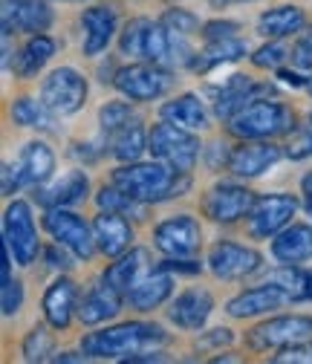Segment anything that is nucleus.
<instances>
[{
    "label": "nucleus",
    "mask_w": 312,
    "mask_h": 364,
    "mask_svg": "<svg viewBox=\"0 0 312 364\" xmlns=\"http://www.w3.org/2000/svg\"><path fill=\"white\" fill-rule=\"evenodd\" d=\"M41 102L55 116H72L87 102V78L75 67H55L41 84Z\"/></svg>",
    "instance_id": "obj_12"
},
{
    "label": "nucleus",
    "mask_w": 312,
    "mask_h": 364,
    "mask_svg": "<svg viewBox=\"0 0 312 364\" xmlns=\"http://www.w3.org/2000/svg\"><path fill=\"white\" fill-rule=\"evenodd\" d=\"M70 249L67 246H61V243H55V246H47L41 255H43V260L50 263V269H55V272H70L75 263H72V257L67 255Z\"/></svg>",
    "instance_id": "obj_47"
},
{
    "label": "nucleus",
    "mask_w": 312,
    "mask_h": 364,
    "mask_svg": "<svg viewBox=\"0 0 312 364\" xmlns=\"http://www.w3.org/2000/svg\"><path fill=\"white\" fill-rule=\"evenodd\" d=\"M168 341V333L159 324L151 321H124L107 330L87 333L81 338V353L87 358H116V361H130L133 355L159 350Z\"/></svg>",
    "instance_id": "obj_2"
},
{
    "label": "nucleus",
    "mask_w": 312,
    "mask_h": 364,
    "mask_svg": "<svg viewBox=\"0 0 312 364\" xmlns=\"http://www.w3.org/2000/svg\"><path fill=\"white\" fill-rule=\"evenodd\" d=\"M148 136L142 122L139 119H130L127 124H122L119 130L107 133V148H110V156L119 159V162H139V156L148 151Z\"/></svg>",
    "instance_id": "obj_29"
},
{
    "label": "nucleus",
    "mask_w": 312,
    "mask_h": 364,
    "mask_svg": "<svg viewBox=\"0 0 312 364\" xmlns=\"http://www.w3.org/2000/svg\"><path fill=\"white\" fill-rule=\"evenodd\" d=\"M303 90H306V93H309V96H312V73H309V75H306V87H303Z\"/></svg>",
    "instance_id": "obj_55"
},
{
    "label": "nucleus",
    "mask_w": 312,
    "mask_h": 364,
    "mask_svg": "<svg viewBox=\"0 0 312 364\" xmlns=\"http://www.w3.org/2000/svg\"><path fill=\"white\" fill-rule=\"evenodd\" d=\"M9 116L18 127H32V130H53L55 127V119H53L55 113L32 96H18L9 105Z\"/></svg>",
    "instance_id": "obj_33"
},
{
    "label": "nucleus",
    "mask_w": 312,
    "mask_h": 364,
    "mask_svg": "<svg viewBox=\"0 0 312 364\" xmlns=\"http://www.w3.org/2000/svg\"><path fill=\"white\" fill-rule=\"evenodd\" d=\"M214 312V295L203 287H188L183 289L180 295H176L165 315H168V321L176 327V330H185V333H197L205 327V321L211 318Z\"/></svg>",
    "instance_id": "obj_17"
},
{
    "label": "nucleus",
    "mask_w": 312,
    "mask_h": 364,
    "mask_svg": "<svg viewBox=\"0 0 312 364\" xmlns=\"http://www.w3.org/2000/svg\"><path fill=\"white\" fill-rule=\"evenodd\" d=\"M159 21H162L165 29L173 32V35H194V32L203 29V26H200V18H197L194 12H188V9H180V6L165 9V15H162Z\"/></svg>",
    "instance_id": "obj_38"
},
{
    "label": "nucleus",
    "mask_w": 312,
    "mask_h": 364,
    "mask_svg": "<svg viewBox=\"0 0 312 364\" xmlns=\"http://www.w3.org/2000/svg\"><path fill=\"white\" fill-rule=\"evenodd\" d=\"M289 55H292V53L284 47V43L272 38L269 43H263V47H257V50L252 53V64L260 67V70H278Z\"/></svg>",
    "instance_id": "obj_39"
},
{
    "label": "nucleus",
    "mask_w": 312,
    "mask_h": 364,
    "mask_svg": "<svg viewBox=\"0 0 312 364\" xmlns=\"http://www.w3.org/2000/svg\"><path fill=\"white\" fill-rule=\"evenodd\" d=\"M148 151H151L154 159L171 165L173 171H180V173H191L194 165H197L200 156H203V145H200L197 130L180 127V124L165 122V119H159V122L151 127Z\"/></svg>",
    "instance_id": "obj_4"
},
{
    "label": "nucleus",
    "mask_w": 312,
    "mask_h": 364,
    "mask_svg": "<svg viewBox=\"0 0 312 364\" xmlns=\"http://www.w3.org/2000/svg\"><path fill=\"white\" fill-rule=\"evenodd\" d=\"M159 119L173 122L180 127H188V130H205L211 124V113H208L205 102L197 93H180L171 102H165L159 107Z\"/></svg>",
    "instance_id": "obj_28"
},
{
    "label": "nucleus",
    "mask_w": 312,
    "mask_h": 364,
    "mask_svg": "<svg viewBox=\"0 0 312 364\" xmlns=\"http://www.w3.org/2000/svg\"><path fill=\"white\" fill-rule=\"evenodd\" d=\"M211 361H240V358H235L232 353H226V355H211Z\"/></svg>",
    "instance_id": "obj_54"
},
{
    "label": "nucleus",
    "mask_w": 312,
    "mask_h": 364,
    "mask_svg": "<svg viewBox=\"0 0 312 364\" xmlns=\"http://www.w3.org/2000/svg\"><path fill=\"white\" fill-rule=\"evenodd\" d=\"M226 124L235 139H278L298 127V116L284 102H269L260 96L235 113Z\"/></svg>",
    "instance_id": "obj_3"
},
{
    "label": "nucleus",
    "mask_w": 312,
    "mask_h": 364,
    "mask_svg": "<svg viewBox=\"0 0 312 364\" xmlns=\"http://www.w3.org/2000/svg\"><path fill=\"white\" fill-rule=\"evenodd\" d=\"M272 361L275 364H312V338L281 347L278 355H272Z\"/></svg>",
    "instance_id": "obj_42"
},
{
    "label": "nucleus",
    "mask_w": 312,
    "mask_h": 364,
    "mask_svg": "<svg viewBox=\"0 0 312 364\" xmlns=\"http://www.w3.org/2000/svg\"><path fill=\"white\" fill-rule=\"evenodd\" d=\"M298 208L301 203L292 194H263L254 200L252 211L246 214V229L254 240H272L292 223Z\"/></svg>",
    "instance_id": "obj_10"
},
{
    "label": "nucleus",
    "mask_w": 312,
    "mask_h": 364,
    "mask_svg": "<svg viewBox=\"0 0 312 364\" xmlns=\"http://www.w3.org/2000/svg\"><path fill=\"white\" fill-rule=\"evenodd\" d=\"M171 292H173V278L171 272H162V269H151L148 275H142L136 284L130 287V292L124 295V301L136 309V312H151V309H159L165 301H171Z\"/></svg>",
    "instance_id": "obj_25"
},
{
    "label": "nucleus",
    "mask_w": 312,
    "mask_h": 364,
    "mask_svg": "<svg viewBox=\"0 0 312 364\" xmlns=\"http://www.w3.org/2000/svg\"><path fill=\"white\" fill-rule=\"evenodd\" d=\"M284 156H286V151L281 145H275L272 139H240V145L232 148L229 171L237 179H254V176L266 173L272 165H278Z\"/></svg>",
    "instance_id": "obj_16"
},
{
    "label": "nucleus",
    "mask_w": 312,
    "mask_h": 364,
    "mask_svg": "<svg viewBox=\"0 0 312 364\" xmlns=\"http://www.w3.org/2000/svg\"><path fill=\"white\" fill-rule=\"evenodd\" d=\"M246 53H249L246 41L237 38V35H235V38H220V41H205V47L197 53V58H194V64H191V73L205 75V73H211V70L220 67V64L240 61Z\"/></svg>",
    "instance_id": "obj_31"
},
{
    "label": "nucleus",
    "mask_w": 312,
    "mask_h": 364,
    "mask_svg": "<svg viewBox=\"0 0 312 364\" xmlns=\"http://www.w3.org/2000/svg\"><path fill=\"white\" fill-rule=\"evenodd\" d=\"M4 32H47L53 23V9L47 0H0Z\"/></svg>",
    "instance_id": "obj_20"
},
{
    "label": "nucleus",
    "mask_w": 312,
    "mask_h": 364,
    "mask_svg": "<svg viewBox=\"0 0 312 364\" xmlns=\"http://www.w3.org/2000/svg\"><path fill=\"white\" fill-rule=\"evenodd\" d=\"M266 93H272L269 84H260V81H254L252 75L235 73V75H229L226 81H222V87H214V90H211V96H214L211 110H214L217 119L229 122V119H232L235 113H240L249 102H254V99H260V96H266Z\"/></svg>",
    "instance_id": "obj_15"
},
{
    "label": "nucleus",
    "mask_w": 312,
    "mask_h": 364,
    "mask_svg": "<svg viewBox=\"0 0 312 364\" xmlns=\"http://www.w3.org/2000/svg\"><path fill=\"white\" fill-rule=\"evenodd\" d=\"M275 75H278V81H284L286 87H295V90L306 87V75H301L298 70H286V67H278V70H275Z\"/></svg>",
    "instance_id": "obj_50"
},
{
    "label": "nucleus",
    "mask_w": 312,
    "mask_h": 364,
    "mask_svg": "<svg viewBox=\"0 0 312 364\" xmlns=\"http://www.w3.org/2000/svg\"><path fill=\"white\" fill-rule=\"evenodd\" d=\"M55 171V154L47 142L41 139H32L21 148L18 159L15 162H6L4 165V194L12 197L15 191L21 188H41L43 182H50Z\"/></svg>",
    "instance_id": "obj_5"
},
{
    "label": "nucleus",
    "mask_w": 312,
    "mask_h": 364,
    "mask_svg": "<svg viewBox=\"0 0 312 364\" xmlns=\"http://www.w3.org/2000/svg\"><path fill=\"white\" fill-rule=\"evenodd\" d=\"M306 338H312V315H275L246 333V347L254 353H266Z\"/></svg>",
    "instance_id": "obj_9"
},
{
    "label": "nucleus",
    "mask_w": 312,
    "mask_h": 364,
    "mask_svg": "<svg viewBox=\"0 0 312 364\" xmlns=\"http://www.w3.org/2000/svg\"><path fill=\"white\" fill-rule=\"evenodd\" d=\"M303 301H312V269H306V295Z\"/></svg>",
    "instance_id": "obj_53"
},
{
    "label": "nucleus",
    "mask_w": 312,
    "mask_h": 364,
    "mask_svg": "<svg viewBox=\"0 0 312 364\" xmlns=\"http://www.w3.org/2000/svg\"><path fill=\"white\" fill-rule=\"evenodd\" d=\"M292 61L301 70H312V29H306L292 47Z\"/></svg>",
    "instance_id": "obj_46"
},
{
    "label": "nucleus",
    "mask_w": 312,
    "mask_h": 364,
    "mask_svg": "<svg viewBox=\"0 0 312 364\" xmlns=\"http://www.w3.org/2000/svg\"><path fill=\"white\" fill-rule=\"evenodd\" d=\"M151 269H154L151 252L142 249V246H136V249L130 246L124 255H119V257H113V263H107V269L102 272V281H104L107 287H113L116 292L127 295L130 287L136 284L142 275H148Z\"/></svg>",
    "instance_id": "obj_23"
},
{
    "label": "nucleus",
    "mask_w": 312,
    "mask_h": 364,
    "mask_svg": "<svg viewBox=\"0 0 312 364\" xmlns=\"http://www.w3.org/2000/svg\"><path fill=\"white\" fill-rule=\"evenodd\" d=\"M113 87L124 99L142 105V102L162 99L173 87V75L162 64H151V61L148 64H127V67H119L113 73Z\"/></svg>",
    "instance_id": "obj_6"
},
{
    "label": "nucleus",
    "mask_w": 312,
    "mask_h": 364,
    "mask_svg": "<svg viewBox=\"0 0 312 364\" xmlns=\"http://www.w3.org/2000/svg\"><path fill=\"white\" fill-rule=\"evenodd\" d=\"M208 272L220 281H246L263 269V255L235 240H217L208 249Z\"/></svg>",
    "instance_id": "obj_11"
},
{
    "label": "nucleus",
    "mask_w": 312,
    "mask_h": 364,
    "mask_svg": "<svg viewBox=\"0 0 312 364\" xmlns=\"http://www.w3.org/2000/svg\"><path fill=\"white\" fill-rule=\"evenodd\" d=\"M119 29V12L110 4H96L81 12V53L102 55Z\"/></svg>",
    "instance_id": "obj_18"
},
{
    "label": "nucleus",
    "mask_w": 312,
    "mask_h": 364,
    "mask_svg": "<svg viewBox=\"0 0 312 364\" xmlns=\"http://www.w3.org/2000/svg\"><path fill=\"white\" fill-rule=\"evenodd\" d=\"M96 205L102 211H119L124 217H136V220H145V214H148V203L133 200L119 186H113V182H110V186H102L96 191Z\"/></svg>",
    "instance_id": "obj_34"
},
{
    "label": "nucleus",
    "mask_w": 312,
    "mask_h": 364,
    "mask_svg": "<svg viewBox=\"0 0 312 364\" xmlns=\"http://www.w3.org/2000/svg\"><path fill=\"white\" fill-rule=\"evenodd\" d=\"M254 200H257V197H254L252 188L240 186V182L222 179V182H217V186H211V188L203 194L200 208H203V214H205L211 223H217V225H232V223L243 220V217L252 211Z\"/></svg>",
    "instance_id": "obj_13"
},
{
    "label": "nucleus",
    "mask_w": 312,
    "mask_h": 364,
    "mask_svg": "<svg viewBox=\"0 0 312 364\" xmlns=\"http://www.w3.org/2000/svg\"><path fill=\"white\" fill-rule=\"evenodd\" d=\"M87 194H90V176L75 168V171H67L58 182H53L50 188L38 191L35 200H38L43 208H55V205H61V208H72V205L84 203Z\"/></svg>",
    "instance_id": "obj_27"
},
{
    "label": "nucleus",
    "mask_w": 312,
    "mask_h": 364,
    "mask_svg": "<svg viewBox=\"0 0 312 364\" xmlns=\"http://www.w3.org/2000/svg\"><path fill=\"white\" fill-rule=\"evenodd\" d=\"M203 159L211 171H229V159H232V148L222 145V142H211L208 148H203Z\"/></svg>",
    "instance_id": "obj_43"
},
{
    "label": "nucleus",
    "mask_w": 312,
    "mask_h": 364,
    "mask_svg": "<svg viewBox=\"0 0 312 364\" xmlns=\"http://www.w3.org/2000/svg\"><path fill=\"white\" fill-rule=\"evenodd\" d=\"M151 23H154L151 18H130L124 23V29L119 32V53L122 55H130V58H142L145 38H148Z\"/></svg>",
    "instance_id": "obj_35"
},
{
    "label": "nucleus",
    "mask_w": 312,
    "mask_h": 364,
    "mask_svg": "<svg viewBox=\"0 0 312 364\" xmlns=\"http://www.w3.org/2000/svg\"><path fill=\"white\" fill-rule=\"evenodd\" d=\"M208 4H211L214 9H226V6H232V4H249V0H208Z\"/></svg>",
    "instance_id": "obj_51"
},
{
    "label": "nucleus",
    "mask_w": 312,
    "mask_h": 364,
    "mask_svg": "<svg viewBox=\"0 0 312 364\" xmlns=\"http://www.w3.org/2000/svg\"><path fill=\"white\" fill-rule=\"evenodd\" d=\"M301 191H303V197H309V194H312V171L301 179Z\"/></svg>",
    "instance_id": "obj_52"
},
{
    "label": "nucleus",
    "mask_w": 312,
    "mask_h": 364,
    "mask_svg": "<svg viewBox=\"0 0 312 364\" xmlns=\"http://www.w3.org/2000/svg\"><path fill=\"white\" fill-rule=\"evenodd\" d=\"M4 243L9 246L12 257L18 266H32L38 260L41 240H38V229H35V217H32V205L26 200H12L6 205L4 214Z\"/></svg>",
    "instance_id": "obj_8"
},
{
    "label": "nucleus",
    "mask_w": 312,
    "mask_h": 364,
    "mask_svg": "<svg viewBox=\"0 0 312 364\" xmlns=\"http://www.w3.org/2000/svg\"><path fill=\"white\" fill-rule=\"evenodd\" d=\"M55 50H58V43L50 35H43V32L29 35V41L23 43V47L18 50V55H15L12 73L18 78H35L43 70V64L55 55Z\"/></svg>",
    "instance_id": "obj_30"
},
{
    "label": "nucleus",
    "mask_w": 312,
    "mask_h": 364,
    "mask_svg": "<svg viewBox=\"0 0 312 364\" xmlns=\"http://www.w3.org/2000/svg\"><path fill=\"white\" fill-rule=\"evenodd\" d=\"M122 304H124V295L116 292L113 287H107L104 281H99L96 287H90L78 298L75 315H78V321L84 327H99V324H104V321H110V318L119 315Z\"/></svg>",
    "instance_id": "obj_22"
},
{
    "label": "nucleus",
    "mask_w": 312,
    "mask_h": 364,
    "mask_svg": "<svg viewBox=\"0 0 312 364\" xmlns=\"http://www.w3.org/2000/svg\"><path fill=\"white\" fill-rule=\"evenodd\" d=\"M43 229L50 232V237L61 246H67L78 260H90L99 246H96V235H93V225L87 223L81 214L70 211V208H47L43 211Z\"/></svg>",
    "instance_id": "obj_7"
},
{
    "label": "nucleus",
    "mask_w": 312,
    "mask_h": 364,
    "mask_svg": "<svg viewBox=\"0 0 312 364\" xmlns=\"http://www.w3.org/2000/svg\"><path fill=\"white\" fill-rule=\"evenodd\" d=\"M272 257L278 263L301 266L312 260V225L309 223H289L281 235L272 237Z\"/></svg>",
    "instance_id": "obj_26"
},
{
    "label": "nucleus",
    "mask_w": 312,
    "mask_h": 364,
    "mask_svg": "<svg viewBox=\"0 0 312 364\" xmlns=\"http://www.w3.org/2000/svg\"><path fill=\"white\" fill-rule=\"evenodd\" d=\"M235 341V333L229 327H217V330H208L205 336L197 338V350H217V347H226Z\"/></svg>",
    "instance_id": "obj_48"
},
{
    "label": "nucleus",
    "mask_w": 312,
    "mask_h": 364,
    "mask_svg": "<svg viewBox=\"0 0 312 364\" xmlns=\"http://www.w3.org/2000/svg\"><path fill=\"white\" fill-rule=\"evenodd\" d=\"M154 246L165 257H191L203 246V225L191 214H173L154 229Z\"/></svg>",
    "instance_id": "obj_14"
},
{
    "label": "nucleus",
    "mask_w": 312,
    "mask_h": 364,
    "mask_svg": "<svg viewBox=\"0 0 312 364\" xmlns=\"http://www.w3.org/2000/svg\"><path fill=\"white\" fill-rule=\"evenodd\" d=\"M303 208H306V214H312V194L306 197V203H303Z\"/></svg>",
    "instance_id": "obj_56"
},
{
    "label": "nucleus",
    "mask_w": 312,
    "mask_h": 364,
    "mask_svg": "<svg viewBox=\"0 0 312 364\" xmlns=\"http://www.w3.org/2000/svg\"><path fill=\"white\" fill-rule=\"evenodd\" d=\"M93 235H96V246L104 257H119L133 243V225L124 214L99 208V214L93 220Z\"/></svg>",
    "instance_id": "obj_24"
},
{
    "label": "nucleus",
    "mask_w": 312,
    "mask_h": 364,
    "mask_svg": "<svg viewBox=\"0 0 312 364\" xmlns=\"http://www.w3.org/2000/svg\"><path fill=\"white\" fill-rule=\"evenodd\" d=\"M23 306V284L18 278H6L4 287H0V309H4L6 318L18 315Z\"/></svg>",
    "instance_id": "obj_41"
},
{
    "label": "nucleus",
    "mask_w": 312,
    "mask_h": 364,
    "mask_svg": "<svg viewBox=\"0 0 312 364\" xmlns=\"http://www.w3.org/2000/svg\"><path fill=\"white\" fill-rule=\"evenodd\" d=\"M240 32V23H235V21H208V23H203V38L205 41H220V38H235Z\"/></svg>",
    "instance_id": "obj_45"
},
{
    "label": "nucleus",
    "mask_w": 312,
    "mask_h": 364,
    "mask_svg": "<svg viewBox=\"0 0 312 364\" xmlns=\"http://www.w3.org/2000/svg\"><path fill=\"white\" fill-rule=\"evenodd\" d=\"M306 26V12L295 4H284V6H275V9H266L260 18H257V32L263 38H286V35H295Z\"/></svg>",
    "instance_id": "obj_32"
},
{
    "label": "nucleus",
    "mask_w": 312,
    "mask_h": 364,
    "mask_svg": "<svg viewBox=\"0 0 312 364\" xmlns=\"http://www.w3.org/2000/svg\"><path fill=\"white\" fill-rule=\"evenodd\" d=\"M93 148H99V142H75L72 151H70V156L81 159L84 165H90V162H96L102 156V151H93Z\"/></svg>",
    "instance_id": "obj_49"
},
{
    "label": "nucleus",
    "mask_w": 312,
    "mask_h": 364,
    "mask_svg": "<svg viewBox=\"0 0 312 364\" xmlns=\"http://www.w3.org/2000/svg\"><path fill=\"white\" fill-rule=\"evenodd\" d=\"M133 119V107L130 102H107L102 110H99V124H102V133H113L119 130L122 124H127Z\"/></svg>",
    "instance_id": "obj_40"
},
{
    "label": "nucleus",
    "mask_w": 312,
    "mask_h": 364,
    "mask_svg": "<svg viewBox=\"0 0 312 364\" xmlns=\"http://www.w3.org/2000/svg\"><path fill=\"white\" fill-rule=\"evenodd\" d=\"M53 350H55V338L50 327H32L21 344L23 361H53Z\"/></svg>",
    "instance_id": "obj_36"
},
{
    "label": "nucleus",
    "mask_w": 312,
    "mask_h": 364,
    "mask_svg": "<svg viewBox=\"0 0 312 364\" xmlns=\"http://www.w3.org/2000/svg\"><path fill=\"white\" fill-rule=\"evenodd\" d=\"M295 298L275 287V284H257V287H249L243 292H237L229 304H226V312L232 318H237V321H246V318H257V315H266V312H272V309H281L286 304H292Z\"/></svg>",
    "instance_id": "obj_19"
},
{
    "label": "nucleus",
    "mask_w": 312,
    "mask_h": 364,
    "mask_svg": "<svg viewBox=\"0 0 312 364\" xmlns=\"http://www.w3.org/2000/svg\"><path fill=\"white\" fill-rule=\"evenodd\" d=\"M286 156L292 162H303L312 156V116H306L292 133H289V142L284 145Z\"/></svg>",
    "instance_id": "obj_37"
},
{
    "label": "nucleus",
    "mask_w": 312,
    "mask_h": 364,
    "mask_svg": "<svg viewBox=\"0 0 312 364\" xmlns=\"http://www.w3.org/2000/svg\"><path fill=\"white\" fill-rule=\"evenodd\" d=\"M75 306H78V287L72 278L67 275H58L47 292H43V301H41V309H43V318L53 330H67L72 324V315H75Z\"/></svg>",
    "instance_id": "obj_21"
},
{
    "label": "nucleus",
    "mask_w": 312,
    "mask_h": 364,
    "mask_svg": "<svg viewBox=\"0 0 312 364\" xmlns=\"http://www.w3.org/2000/svg\"><path fill=\"white\" fill-rule=\"evenodd\" d=\"M110 182L119 186L124 194H130L133 200L154 205L173 197H185V191L191 188V173H180L159 159L124 162L110 173Z\"/></svg>",
    "instance_id": "obj_1"
},
{
    "label": "nucleus",
    "mask_w": 312,
    "mask_h": 364,
    "mask_svg": "<svg viewBox=\"0 0 312 364\" xmlns=\"http://www.w3.org/2000/svg\"><path fill=\"white\" fill-rule=\"evenodd\" d=\"M156 269L162 272H176V275H197V272H203V263L200 260H191V257H165L156 263Z\"/></svg>",
    "instance_id": "obj_44"
}]
</instances>
